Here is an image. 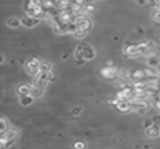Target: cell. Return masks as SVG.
<instances>
[{
	"instance_id": "cell-1",
	"label": "cell",
	"mask_w": 160,
	"mask_h": 149,
	"mask_svg": "<svg viewBox=\"0 0 160 149\" xmlns=\"http://www.w3.org/2000/svg\"><path fill=\"white\" fill-rule=\"evenodd\" d=\"M39 68H41V61L38 58H30L27 62H25V70H27L30 74L32 76H37L39 73Z\"/></svg>"
},
{
	"instance_id": "cell-2",
	"label": "cell",
	"mask_w": 160,
	"mask_h": 149,
	"mask_svg": "<svg viewBox=\"0 0 160 149\" xmlns=\"http://www.w3.org/2000/svg\"><path fill=\"white\" fill-rule=\"evenodd\" d=\"M131 104H132V110H135L136 113H145L150 107L149 103L145 101L143 99H133L131 100Z\"/></svg>"
},
{
	"instance_id": "cell-3",
	"label": "cell",
	"mask_w": 160,
	"mask_h": 149,
	"mask_svg": "<svg viewBox=\"0 0 160 149\" xmlns=\"http://www.w3.org/2000/svg\"><path fill=\"white\" fill-rule=\"evenodd\" d=\"M133 99H135V91H133L132 86L121 89V90L118 91V94H117V100H128V101H131V100H133Z\"/></svg>"
},
{
	"instance_id": "cell-4",
	"label": "cell",
	"mask_w": 160,
	"mask_h": 149,
	"mask_svg": "<svg viewBox=\"0 0 160 149\" xmlns=\"http://www.w3.org/2000/svg\"><path fill=\"white\" fill-rule=\"evenodd\" d=\"M78 48L83 52V56H84L86 61H90V59H93L94 56H96L94 48L91 47V45H88V44H80Z\"/></svg>"
},
{
	"instance_id": "cell-5",
	"label": "cell",
	"mask_w": 160,
	"mask_h": 149,
	"mask_svg": "<svg viewBox=\"0 0 160 149\" xmlns=\"http://www.w3.org/2000/svg\"><path fill=\"white\" fill-rule=\"evenodd\" d=\"M124 54L128 56V58H136V56H139L138 44H127L124 48Z\"/></svg>"
},
{
	"instance_id": "cell-6",
	"label": "cell",
	"mask_w": 160,
	"mask_h": 149,
	"mask_svg": "<svg viewBox=\"0 0 160 149\" xmlns=\"http://www.w3.org/2000/svg\"><path fill=\"white\" fill-rule=\"evenodd\" d=\"M39 21H41V18H38V17L27 16V14H25V16L21 18V24L24 25V27H27V28H32V27H35V25H38V24H39Z\"/></svg>"
},
{
	"instance_id": "cell-7",
	"label": "cell",
	"mask_w": 160,
	"mask_h": 149,
	"mask_svg": "<svg viewBox=\"0 0 160 149\" xmlns=\"http://www.w3.org/2000/svg\"><path fill=\"white\" fill-rule=\"evenodd\" d=\"M118 72L119 70L115 66H104L101 69V76L105 79H114V77L118 76Z\"/></svg>"
},
{
	"instance_id": "cell-8",
	"label": "cell",
	"mask_w": 160,
	"mask_h": 149,
	"mask_svg": "<svg viewBox=\"0 0 160 149\" xmlns=\"http://www.w3.org/2000/svg\"><path fill=\"white\" fill-rule=\"evenodd\" d=\"M115 108L118 111H121V113H128V111L132 110V104L128 100H118L115 103Z\"/></svg>"
},
{
	"instance_id": "cell-9",
	"label": "cell",
	"mask_w": 160,
	"mask_h": 149,
	"mask_svg": "<svg viewBox=\"0 0 160 149\" xmlns=\"http://www.w3.org/2000/svg\"><path fill=\"white\" fill-rule=\"evenodd\" d=\"M131 79H132L133 82H141V80L146 79V73H145V70H142V69L132 70V72H131Z\"/></svg>"
},
{
	"instance_id": "cell-10",
	"label": "cell",
	"mask_w": 160,
	"mask_h": 149,
	"mask_svg": "<svg viewBox=\"0 0 160 149\" xmlns=\"http://www.w3.org/2000/svg\"><path fill=\"white\" fill-rule=\"evenodd\" d=\"M76 23H78V27L80 28V30H84V31H87V33H88V30L91 28V21L87 18V17L79 18Z\"/></svg>"
},
{
	"instance_id": "cell-11",
	"label": "cell",
	"mask_w": 160,
	"mask_h": 149,
	"mask_svg": "<svg viewBox=\"0 0 160 149\" xmlns=\"http://www.w3.org/2000/svg\"><path fill=\"white\" fill-rule=\"evenodd\" d=\"M146 64H148V66L149 68H155V69H158V68L160 66V56H158V55L148 56Z\"/></svg>"
},
{
	"instance_id": "cell-12",
	"label": "cell",
	"mask_w": 160,
	"mask_h": 149,
	"mask_svg": "<svg viewBox=\"0 0 160 149\" xmlns=\"http://www.w3.org/2000/svg\"><path fill=\"white\" fill-rule=\"evenodd\" d=\"M34 99L35 97L32 96V94H25V96H20V104L22 105V107H28V105H31L34 103Z\"/></svg>"
},
{
	"instance_id": "cell-13",
	"label": "cell",
	"mask_w": 160,
	"mask_h": 149,
	"mask_svg": "<svg viewBox=\"0 0 160 149\" xmlns=\"http://www.w3.org/2000/svg\"><path fill=\"white\" fill-rule=\"evenodd\" d=\"M17 136H18V132H17L16 130H8V131H6V132L2 134V138H6L7 141H10V142L16 141Z\"/></svg>"
},
{
	"instance_id": "cell-14",
	"label": "cell",
	"mask_w": 160,
	"mask_h": 149,
	"mask_svg": "<svg viewBox=\"0 0 160 149\" xmlns=\"http://www.w3.org/2000/svg\"><path fill=\"white\" fill-rule=\"evenodd\" d=\"M146 135L150 136V138H158V136H160V127L159 125H152L150 128H148L146 130Z\"/></svg>"
},
{
	"instance_id": "cell-15",
	"label": "cell",
	"mask_w": 160,
	"mask_h": 149,
	"mask_svg": "<svg viewBox=\"0 0 160 149\" xmlns=\"http://www.w3.org/2000/svg\"><path fill=\"white\" fill-rule=\"evenodd\" d=\"M31 90H32V86H30V85H25V83H22V85H20L18 87H17V93H18L20 96H25V94H31Z\"/></svg>"
},
{
	"instance_id": "cell-16",
	"label": "cell",
	"mask_w": 160,
	"mask_h": 149,
	"mask_svg": "<svg viewBox=\"0 0 160 149\" xmlns=\"http://www.w3.org/2000/svg\"><path fill=\"white\" fill-rule=\"evenodd\" d=\"M44 91H45V87L34 85V86H32V90H31V94H32L34 97H41L42 94H44Z\"/></svg>"
},
{
	"instance_id": "cell-17",
	"label": "cell",
	"mask_w": 160,
	"mask_h": 149,
	"mask_svg": "<svg viewBox=\"0 0 160 149\" xmlns=\"http://www.w3.org/2000/svg\"><path fill=\"white\" fill-rule=\"evenodd\" d=\"M6 24H7V27H11V28H17L20 24H21V20L16 18V17H10V18L6 21Z\"/></svg>"
},
{
	"instance_id": "cell-18",
	"label": "cell",
	"mask_w": 160,
	"mask_h": 149,
	"mask_svg": "<svg viewBox=\"0 0 160 149\" xmlns=\"http://www.w3.org/2000/svg\"><path fill=\"white\" fill-rule=\"evenodd\" d=\"M52 70V65L49 62H41V68H39V72H51Z\"/></svg>"
},
{
	"instance_id": "cell-19",
	"label": "cell",
	"mask_w": 160,
	"mask_h": 149,
	"mask_svg": "<svg viewBox=\"0 0 160 149\" xmlns=\"http://www.w3.org/2000/svg\"><path fill=\"white\" fill-rule=\"evenodd\" d=\"M78 23L76 21H70V23H68V33H70V34H75L76 31H78Z\"/></svg>"
},
{
	"instance_id": "cell-20",
	"label": "cell",
	"mask_w": 160,
	"mask_h": 149,
	"mask_svg": "<svg viewBox=\"0 0 160 149\" xmlns=\"http://www.w3.org/2000/svg\"><path fill=\"white\" fill-rule=\"evenodd\" d=\"M145 73H146V77H158V70L155 69V68H148V69H145Z\"/></svg>"
},
{
	"instance_id": "cell-21",
	"label": "cell",
	"mask_w": 160,
	"mask_h": 149,
	"mask_svg": "<svg viewBox=\"0 0 160 149\" xmlns=\"http://www.w3.org/2000/svg\"><path fill=\"white\" fill-rule=\"evenodd\" d=\"M87 34V31H84V30H80V28H78V31H76L73 35L76 37V38H83V37Z\"/></svg>"
},
{
	"instance_id": "cell-22",
	"label": "cell",
	"mask_w": 160,
	"mask_h": 149,
	"mask_svg": "<svg viewBox=\"0 0 160 149\" xmlns=\"http://www.w3.org/2000/svg\"><path fill=\"white\" fill-rule=\"evenodd\" d=\"M152 125H155V122H153V120L152 118H148V120H145V122H143V128L145 130H148V128H150Z\"/></svg>"
},
{
	"instance_id": "cell-23",
	"label": "cell",
	"mask_w": 160,
	"mask_h": 149,
	"mask_svg": "<svg viewBox=\"0 0 160 149\" xmlns=\"http://www.w3.org/2000/svg\"><path fill=\"white\" fill-rule=\"evenodd\" d=\"M152 17L156 20V21H159V23H160V10H159V8H155V10H153Z\"/></svg>"
},
{
	"instance_id": "cell-24",
	"label": "cell",
	"mask_w": 160,
	"mask_h": 149,
	"mask_svg": "<svg viewBox=\"0 0 160 149\" xmlns=\"http://www.w3.org/2000/svg\"><path fill=\"white\" fill-rule=\"evenodd\" d=\"M82 111H83V107H82V105H76V107H73L72 114H73V116H79Z\"/></svg>"
},
{
	"instance_id": "cell-25",
	"label": "cell",
	"mask_w": 160,
	"mask_h": 149,
	"mask_svg": "<svg viewBox=\"0 0 160 149\" xmlns=\"http://www.w3.org/2000/svg\"><path fill=\"white\" fill-rule=\"evenodd\" d=\"M73 148L75 149H86V144L84 142H82V141H78V142H75Z\"/></svg>"
},
{
	"instance_id": "cell-26",
	"label": "cell",
	"mask_w": 160,
	"mask_h": 149,
	"mask_svg": "<svg viewBox=\"0 0 160 149\" xmlns=\"http://www.w3.org/2000/svg\"><path fill=\"white\" fill-rule=\"evenodd\" d=\"M0 121H2V130H0V131H2V134L6 132V131H8L7 130V121H6V118H2Z\"/></svg>"
},
{
	"instance_id": "cell-27",
	"label": "cell",
	"mask_w": 160,
	"mask_h": 149,
	"mask_svg": "<svg viewBox=\"0 0 160 149\" xmlns=\"http://www.w3.org/2000/svg\"><path fill=\"white\" fill-rule=\"evenodd\" d=\"M152 120H153V122H155L156 125H159V127H160V116H155V117H152Z\"/></svg>"
},
{
	"instance_id": "cell-28",
	"label": "cell",
	"mask_w": 160,
	"mask_h": 149,
	"mask_svg": "<svg viewBox=\"0 0 160 149\" xmlns=\"http://www.w3.org/2000/svg\"><path fill=\"white\" fill-rule=\"evenodd\" d=\"M153 99H155V104H156V107H158L159 108V110H160V99H159V97L158 96H155V97H153Z\"/></svg>"
},
{
	"instance_id": "cell-29",
	"label": "cell",
	"mask_w": 160,
	"mask_h": 149,
	"mask_svg": "<svg viewBox=\"0 0 160 149\" xmlns=\"http://www.w3.org/2000/svg\"><path fill=\"white\" fill-rule=\"evenodd\" d=\"M138 3H139V4H145V3H146V0H138Z\"/></svg>"
},
{
	"instance_id": "cell-30",
	"label": "cell",
	"mask_w": 160,
	"mask_h": 149,
	"mask_svg": "<svg viewBox=\"0 0 160 149\" xmlns=\"http://www.w3.org/2000/svg\"><path fill=\"white\" fill-rule=\"evenodd\" d=\"M159 10H160V6H159Z\"/></svg>"
}]
</instances>
